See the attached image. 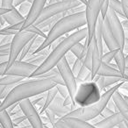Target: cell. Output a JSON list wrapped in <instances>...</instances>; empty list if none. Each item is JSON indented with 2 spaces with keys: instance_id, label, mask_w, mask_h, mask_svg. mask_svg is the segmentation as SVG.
I'll use <instances>...</instances> for the list:
<instances>
[{
  "instance_id": "1",
  "label": "cell",
  "mask_w": 128,
  "mask_h": 128,
  "mask_svg": "<svg viewBox=\"0 0 128 128\" xmlns=\"http://www.w3.org/2000/svg\"><path fill=\"white\" fill-rule=\"evenodd\" d=\"M56 85L51 79L45 78H32V80L20 82L12 89L9 94L2 101L0 104V112H3L11 105L18 104L23 100L44 94Z\"/></svg>"
},
{
  "instance_id": "2",
  "label": "cell",
  "mask_w": 128,
  "mask_h": 128,
  "mask_svg": "<svg viewBox=\"0 0 128 128\" xmlns=\"http://www.w3.org/2000/svg\"><path fill=\"white\" fill-rule=\"evenodd\" d=\"M87 27L80 28L76 32H74L72 34L68 35L54 49H53L50 52V54L44 60V62L31 75L30 78H35V77L51 70L52 68H55L57 64L70 51L72 46L84 40V39L87 38Z\"/></svg>"
},
{
  "instance_id": "3",
  "label": "cell",
  "mask_w": 128,
  "mask_h": 128,
  "mask_svg": "<svg viewBox=\"0 0 128 128\" xmlns=\"http://www.w3.org/2000/svg\"><path fill=\"white\" fill-rule=\"evenodd\" d=\"M86 26V18H85V11L80 12L78 13L66 15L65 17L62 18L46 34V38L44 40L42 45L39 48V49L34 54L40 52L41 50L46 49L50 46L55 40L58 38L62 37L65 34L72 32L74 30H78L81 27Z\"/></svg>"
},
{
  "instance_id": "4",
  "label": "cell",
  "mask_w": 128,
  "mask_h": 128,
  "mask_svg": "<svg viewBox=\"0 0 128 128\" xmlns=\"http://www.w3.org/2000/svg\"><path fill=\"white\" fill-rule=\"evenodd\" d=\"M124 82H121L112 86L110 89L105 90L102 94L100 100L96 104L87 107H76L68 114H67L65 118H74L80 119V120L86 121V122L95 119L98 116H100L103 110L107 106L109 101L112 99L113 94L122 87Z\"/></svg>"
},
{
  "instance_id": "5",
  "label": "cell",
  "mask_w": 128,
  "mask_h": 128,
  "mask_svg": "<svg viewBox=\"0 0 128 128\" xmlns=\"http://www.w3.org/2000/svg\"><path fill=\"white\" fill-rule=\"evenodd\" d=\"M101 96V90L96 82H84L77 85L74 101L76 106L87 107L99 101Z\"/></svg>"
},
{
  "instance_id": "6",
  "label": "cell",
  "mask_w": 128,
  "mask_h": 128,
  "mask_svg": "<svg viewBox=\"0 0 128 128\" xmlns=\"http://www.w3.org/2000/svg\"><path fill=\"white\" fill-rule=\"evenodd\" d=\"M103 2L104 0H87L85 4L86 27L88 30V36L85 39L84 44L87 45V46L95 35L96 26L98 18L100 17V11Z\"/></svg>"
},
{
  "instance_id": "7",
  "label": "cell",
  "mask_w": 128,
  "mask_h": 128,
  "mask_svg": "<svg viewBox=\"0 0 128 128\" xmlns=\"http://www.w3.org/2000/svg\"><path fill=\"white\" fill-rule=\"evenodd\" d=\"M35 36V34L27 32L26 30L20 31L13 36L12 40L11 42V46H10V54L7 60V68L12 65L13 62L18 60V56L23 48H25V46Z\"/></svg>"
},
{
  "instance_id": "8",
  "label": "cell",
  "mask_w": 128,
  "mask_h": 128,
  "mask_svg": "<svg viewBox=\"0 0 128 128\" xmlns=\"http://www.w3.org/2000/svg\"><path fill=\"white\" fill-rule=\"evenodd\" d=\"M82 3L78 0H70V1H60V2L55 3L52 4H46V7L43 9L41 14L36 20L34 25L37 26L43 22L44 20H48L49 18L55 16V15L60 14V13L67 12L70 11L73 8H76L77 6H82Z\"/></svg>"
},
{
  "instance_id": "9",
  "label": "cell",
  "mask_w": 128,
  "mask_h": 128,
  "mask_svg": "<svg viewBox=\"0 0 128 128\" xmlns=\"http://www.w3.org/2000/svg\"><path fill=\"white\" fill-rule=\"evenodd\" d=\"M56 68L60 72V75L64 82V85L67 87V89L68 90V94H70V98L74 101V96H75L76 91L77 89V82L76 80V76L72 73L71 68L67 62L65 57L57 64Z\"/></svg>"
},
{
  "instance_id": "10",
  "label": "cell",
  "mask_w": 128,
  "mask_h": 128,
  "mask_svg": "<svg viewBox=\"0 0 128 128\" xmlns=\"http://www.w3.org/2000/svg\"><path fill=\"white\" fill-rule=\"evenodd\" d=\"M18 106L23 112L24 115L26 118V120L32 128H44V124L40 115L39 112L35 106L32 105L30 99H26L18 103Z\"/></svg>"
},
{
  "instance_id": "11",
  "label": "cell",
  "mask_w": 128,
  "mask_h": 128,
  "mask_svg": "<svg viewBox=\"0 0 128 128\" xmlns=\"http://www.w3.org/2000/svg\"><path fill=\"white\" fill-rule=\"evenodd\" d=\"M104 20H106L112 34L115 37L117 42L120 46L121 49L124 48V29L121 25V21L119 20V18L112 9L109 8L107 14Z\"/></svg>"
},
{
  "instance_id": "12",
  "label": "cell",
  "mask_w": 128,
  "mask_h": 128,
  "mask_svg": "<svg viewBox=\"0 0 128 128\" xmlns=\"http://www.w3.org/2000/svg\"><path fill=\"white\" fill-rule=\"evenodd\" d=\"M38 67L35 65H32L28 62H26L25 60H16L13 62L12 66L6 70L4 76H17L21 77H29L31 75L37 70Z\"/></svg>"
},
{
  "instance_id": "13",
  "label": "cell",
  "mask_w": 128,
  "mask_h": 128,
  "mask_svg": "<svg viewBox=\"0 0 128 128\" xmlns=\"http://www.w3.org/2000/svg\"><path fill=\"white\" fill-rule=\"evenodd\" d=\"M48 0H32L31 10L26 18L25 21L22 23L21 30H25L29 26L34 25L41 14L43 9L46 7Z\"/></svg>"
},
{
  "instance_id": "14",
  "label": "cell",
  "mask_w": 128,
  "mask_h": 128,
  "mask_svg": "<svg viewBox=\"0 0 128 128\" xmlns=\"http://www.w3.org/2000/svg\"><path fill=\"white\" fill-rule=\"evenodd\" d=\"M102 36H103V41L104 42V44L106 45L109 51L121 49L120 46H119L118 43L117 42L115 37H114L113 34H112V31H110V27H109L108 24H107V22L105 20H103Z\"/></svg>"
},
{
  "instance_id": "15",
  "label": "cell",
  "mask_w": 128,
  "mask_h": 128,
  "mask_svg": "<svg viewBox=\"0 0 128 128\" xmlns=\"http://www.w3.org/2000/svg\"><path fill=\"white\" fill-rule=\"evenodd\" d=\"M63 100L64 98H62L60 95H57L55 96L54 100L52 102V104L49 105L48 109L54 114L55 116L58 117V118H63L70 113L71 110H73L74 109L70 108V107H65L63 105Z\"/></svg>"
},
{
  "instance_id": "16",
  "label": "cell",
  "mask_w": 128,
  "mask_h": 128,
  "mask_svg": "<svg viewBox=\"0 0 128 128\" xmlns=\"http://www.w3.org/2000/svg\"><path fill=\"white\" fill-rule=\"evenodd\" d=\"M124 120V118L119 112H115L112 115L104 118L93 124L96 128H115L118 126V124H120Z\"/></svg>"
},
{
  "instance_id": "17",
  "label": "cell",
  "mask_w": 128,
  "mask_h": 128,
  "mask_svg": "<svg viewBox=\"0 0 128 128\" xmlns=\"http://www.w3.org/2000/svg\"><path fill=\"white\" fill-rule=\"evenodd\" d=\"M96 76H112V77H118V78L124 79L126 82H128V77L126 75H123L120 73L118 68H115L112 67L110 64H106L102 62V65L98 70Z\"/></svg>"
},
{
  "instance_id": "18",
  "label": "cell",
  "mask_w": 128,
  "mask_h": 128,
  "mask_svg": "<svg viewBox=\"0 0 128 128\" xmlns=\"http://www.w3.org/2000/svg\"><path fill=\"white\" fill-rule=\"evenodd\" d=\"M59 123L65 126L67 128H96L94 124H90L89 122L82 121L74 118H60L57 119Z\"/></svg>"
},
{
  "instance_id": "19",
  "label": "cell",
  "mask_w": 128,
  "mask_h": 128,
  "mask_svg": "<svg viewBox=\"0 0 128 128\" xmlns=\"http://www.w3.org/2000/svg\"><path fill=\"white\" fill-rule=\"evenodd\" d=\"M112 100L117 107L118 112H119L124 120L128 122V105L124 101L123 94L119 92V90H117L112 96Z\"/></svg>"
},
{
  "instance_id": "20",
  "label": "cell",
  "mask_w": 128,
  "mask_h": 128,
  "mask_svg": "<svg viewBox=\"0 0 128 128\" xmlns=\"http://www.w3.org/2000/svg\"><path fill=\"white\" fill-rule=\"evenodd\" d=\"M96 38V37H95ZM102 65V54H100L99 50L98 48L96 40H95V44L93 46L92 52V68H91V81L95 78V76L98 74L100 67Z\"/></svg>"
},
{
  "instance_id": "21",
  "label": "cell",
  "mask_w": 128,
  "mask_h": 128,
  "mask_svg": "<svg viewBox=\"0 0 128 128\" xmlns=\"http://www.w3.org/2000/svg\"><path fill=\"white\" fill-rule=\"evenodd\" d=\"M3 18L6 20V24H8V26H13L18 24L20 22H24L26 20L25 17H23L20 12H18V9L15 7H13L9 12H7L6 14L3 15Z\"/></svg>"
},
{
  "instance_id": "22",
  "label": "cell",
  "mask_w": 128,
  "mask_h": 128,
  "mask_svg": "<svg viewBox=\"0 0 128 128\" xmlns=\"http://www.w3.org/2000/svg\"><path fill=\"white\" fill-rule=\"evenodd\" d=\"M35 78H40V79H51L53 82H54L55 84L58 85V84H62V85H64V82L62 79V76L60 75V72L58 71V70L56 68V67L54 68H52L51 70L46 72V73L42 74V75L39 76L35 77Z\"/></svg>"
},
{
  "instance_id": "23",
  "label": "cell",
  "mask_w": 128,
  "mask_h": 128,
  "mask_svg": "<svg viewBox=\"0 0 128 128\" xmlns=\"http://www.w3.org/2000/svg\"><path fill=\"white\" fill-rule=\"evenodd\" d=\"M58 95V90H57V88L56 86L52 89H50L49 90H48L46 93H45V98H44V104H43V106L41 108V110H40V115L42 113H44L45 110L46 109H48L49 105L52 104V102L54 100L55 96Z\"/></svg>"
},
{
  "instance_id": "24",
  "label": "cell",
  "mask_w": 128,
  "mask_h": 128,
  "mask_svg": "<svg viewBox=\"0 0 128 128\" xmlns=\"http://www.w3.org/2000/svg\"><path fill=\"white\" fill-rule=\"evenodd\" d=\"M102 26H103V18L101 16L98 18V24L96 26V32H95V37H96V44L99 50L100 54L103 55L104 54V44H103V36H102Z\"/></svg>"
},
{
  "instance_id": "25",
  "label": "cell",
  "mask_w": 128,
  "mask_h": 128,
  "mask_svg": "<svg viewBox=\"0 0 128 128\" xmlns=\"http://www.w3.org/2000/svg\"><path fill=\"white\" fill-rule=\"evenodd\" d=\"M24 77L17 76H4L0 77V86H15L23 82Z\"/></svg>"
},
{
  "instance_id": "26",
  "label": "cell",
  "mask_w": 128,
  "mask_h": 128,
  "mask_svg": "<svg viewBox=\"0 0 128 128\" xmlns=\"http://www.w3.org/2000/svg\"><path fill=\"white\" fill-rule=\"evenodd\" d=\"M70 52L71 54H73L77 59L84 60V57L86 55V52H87V45L82 44V42H79L77 44L74 45Z\"/></svg>"
},
{
  "instance_id": "27",
  "label": "cell",
  "mask_w": 128,
  "mask_h": 128,
  "mask_svg": "<svg viewBox=\"0 0 128 128\" xmlns=\"http://www.w3.org/2000/svg\"><path fill=\"white\" fill-rule=\"evenodd\" d=\"M114 60L115 63L118 67V70L120 71V73H122L123 75H124V70H126V55L123 51V49H118L117 52V54H115L114 57Z\"/></svg>"
},
{
  "instance_id": "28",
  "label": "cell",
  "mask_w": 128,
  "mask_h": 128,
  "mask_svg": "<svg viewBox=\"0 0 128 128\" xmlns=\"http://www.w3.org/2000/svg\"><path fill=\"white\" fill-rule=\"evenodd\" d=\"M76 80L77 85L78 84H82L84 82H91V72L90 70H89L85 66H82L81 70L79 71L78 75L76 77Z\"/></svg>"
},
{
  "instance_id": "29",
  "label": "cell",
  "mask_w": 128,
  "mask_h": 128,
  "mask_svg": "<svg viewBox=\"0 0 128 128\" xmlns=\"http://www.w3.org/2000/svg\"><path fill=\"white\" fill-rule=\"evenodd\" d=\"M0 128H14L11 116L6 110L0 112Z\"/></svg>"
},
{
  "instance_id": "30",
  "label": "cell",
  "mask_w": 128,
  "mask_h": 128,
  "mask_svg": "<svg viewBox=\"0 0 128 128\" xmlns=\"http://www.w3.org/2000/svg\"><path fill=\"white\" fill-rule=\"evenodd\" d=\"M109 6H110V9H112L118 16H120L122 18H126L120 0H109Z\"/></svg>"
},
{
  "instance_id": "31",
  "label": "cell",
  "mask_w": 128,
  "mask_h": 128,
  "mask_svg": "<svg viewBox=\"0 0 128 128\" xmlns=\"http://www.w3.org/2000/svg\"><path fill=\"white\" fill-rule=\"evenodd\" d=\"M31 6H32V4H31L29 1L28 2H25L18 6V11L22 16L26 18V16L28 15L29 12H30V10H31Z\"/></svg>"
},
{
  "instance_id": "32",
  "label": "cell",
  "mask_w": 128,
  "mask_h": 128,
  "mask_svg": "<svg viewBox=\"0 0 128 128\" xmlns=\"http://www.w3.org/2000/svg\"><path fill=\"white\" fill-rule=\"evenodd\" d=\"M118 50H112V51H108L106 53H104L103 55H102V62L104 63H106V64H109L110 63L112 60L114 59L115 57V54H117Z\"/></svg>"
},
{
  "instance_id": "33",
  "label": "cell",
  "mask_w": 128,
  "mask_h": 128,
  "mask_svg": "<svg viewBox=\"0 0 128 128\" xmlns=\"http://www.w3.org/2000/svg\"><path fill=\"white\" fill-rule=\"evenodd\" d=\"M17 32L18 31L15 30L12 26H8L0 29V36H14Z\"/></svg>"
},
{
  "instance_id": "34",
  "label": "cell",
  "mask_w": 128,
  "mask_h": 128,
  "mask_svg": "<svg viewBox=\"0 0 128 128\" xmlns=\"http://www.w3.org/2000/svg\"><path fill=\"white\" fill-rule=\"evenodd\" d=\"M82 66H84V60H80V59H76V62H74V64L71 66V71L76 77V76L78 75L79 71L81 70V68H82Z\"/></svg>"
},
{
  "instance_id": "35",
  "label": "cell",
  "mask_w": 128,
  "mask_h": 128,
  "mask_svg": "<svg viewBox=\"0 0 128 128\" xmlns=\"http://www.w3.org/2000/svg\"><path fill=\"white\" fill-rule=\"evenodd\" d=\"M25 30L27 31V32H32V34H35V35H37V36H40V37H43V38H45V39L46 38V34H44V32H43L42 31L40 30V29L38 28V27L36 26L34 24V25L29 26L26 27Z\"/></svg>"
},
{
  "instance_id": "36",
  "label": "cell",
  "mask_w": 128,
  "mask_h": 128,
  "mask_svg": "<svg viewBox=\"0 0 128 128\" xmlns=\"http://www.w3.org/2000/svg\"><path fill=\"white\" fill-rule=\"evenodd\" d=\"M44 113L46 114L45 116H46V118H48V121H49V124H51V126L53 127V126L55 124V122H56L57 119H58V118H56V116H55L53 112H52L51 110H49V109H46V110H45Z\"/></svg>"
},
{
  "instance_id": "37",
  "label": "cell",
  "mask_w": 128,
  "mask_h": 128,
  "mask_svg": "<svg viewBox=\"0 0 128 128\" xmlns=\"http://www.w3.org/2000/svg\"><path fill=\"white\" fill-rule=\"evenodd\" d=\"M12 124H13V126H14V127L22 126V124H23L24 122L27 121L26 118V116L24 115V113L22 114V115L18 116V117L12 118Z\"/></svg>"
},
{
  "instance_id": "38",
  "label": "cell",
  "mask_w": 128,
  "mask_h": 128,
  "mask_svg": "<svg viewBox=\"0 0 128 128\" xmlns=\"http://www.w3.org/2000/svg\"><path fill=\"white\" fill-rule=\"evenodd\" d=\"M56 88H57V90H58V95H60L62 98H65L68 96H70V94H68V90L65 85L58 84V85H56Z\"/></svg>"
},
{
  "instance_id": "39",
  "label": "cell",
  "mask_w": 128,
  "mask_h": 128,
  "mask_svg": "<svg viewBox=\"0 0 128 128\" xmlns=\"http://www.w3.org/2000/svg\"><path fill=\"white\" fill-rule=\"evenodd\" d=\"M10 46H11V44L0 45V58H1V57H8L9 56Z\"/></svg>"
},
{
  "instance_id": "40",
  "label": "cell",
  "mask_w": 128,
  "mask_h": 128,
  "mask_svg": "<svg viewBox=\"0 0 128 128\" xmlns=\"http://www.w3.org/2000/svg\"><path fill=\"white\" fill-rule=\"evenodd\" d=\"M109 8H110V6H109V0H104V2L101 6V11H100V16H101V18L103 20L106 16Z\"/></svg>"
},
{
  "instance_id": "41",
  "label": "cell",
  "mask_w": 128,
  "mask_h": 128,
  "mask_svg": "<svg viewBox=\"0 0 128 128\" xmlns=\"http://www.w3.org/2000/svg\"><path fill=\"white\" fill-rule=\"evenodd\" d=\"M65 59H66V60H67V62L68 63V65L70 66V68H71V66L73 65L74 62H76V60L77 58L73 54H71L70 52H68V53L65 55Z\"/></svg>"
},
{
  "instance_id": "42",
  "label": "cell",
  "mask_w": 128,
  "mask_h": 128,
  "mask_svg": "<svg viewBox=\"0 0 128 128\" xmlns=\"http://www.w3.org/2000/svg\"><path fill=\"white\" fill-rule=\"evenodd\" d=\"M114 113H115V112H114V110H110V108H108V107L106 106L103 110V112H101V114H100V117H101L102 119H103V118H104L109 117V116L112 115V114H114Z\"/></svg>"
},
{
  "instance_id": "43",
  "label": "cell",
  "mask_w": 128,
  "mask_h": 128,
  "mask_svg": "<svg viewBox=\"0 0 128 128\" xmlns=\"http://www.w3.org/2000/svg\"><path fill=\"white\" fill-rule=\"evenodd\" d=\"M120 1H121V4H122L124 18L128 20V0H120Z\"/></svg>"
},
{
  "instance_id": "44",
  "label": "cell",
  "mask_w": 128,
  "mask_h": 128,
  "mask_svg": "<svg viewBox=\"0 0 128 128\" xmlns=\"http://www.w3.org/2000/svg\"><path fill=\"white\" fill-rule=\"evenodd\" d=\"M13 36H3L1 40H0V45H7L11 44Z\"/></svg>"
},
{
  "instance_id": "45",
  "label": "cell",
  "mask_w": 128,
  "mask_h": 128,
  "mask_svg": "<svg viewBox=\"0 0 128 128\" xmlns=\"http://www.w3.org/2000/svg\"><path fill=\"white\" fill-rule=\"evenodd\" d=\"M6 70H7V62L0 63V77L4 76Z\"/></svg>"
},
{
  "instance_id": "46",
  "label": "cell",
  "mask_w": 128,
  "mask_h": 128,
  "mask_svg": "<svg viewBox=\"0 0 128 128\" xmlns=\"http://www.w3.org/2000/svg\"><path fill=\"white\" fill-rule=\"evenodd\" d=\"M12 2H13V0H3L2 7L7 8V9H12L13 8Z\"/></svg>"
},
{
  "instance_id": "47",
  "label": "cell",
  "mask_w": 128,
  "mask_h": 128,
  "mask_svg": "<svg viewBox=\"0 0 128 128\" xmlns=\"http://www.w3.org/2000/svg\"><path fill=\"white\" fill-rule=\"evenodd\" d=\"M30 2L31 0H13V2H12V6H13V7H15V8H17L18 6H20L21 4H23V3H25V2Z\"/></svg>"
},
{
  "instance_id": "48",
  "label": "cell",
  "mask_w": 128,
  "mask_h": 128,
  "mask_svg": "<svg viewBox=\"0 0 128 128\" xmlns=\"http://www.w3.org/2000/svg\"><path fill=\"white\" fill-rule=\"evenodd\" d=\"M117 128H128V122L126 120L122 121L120 124H118Z\"/></svg>"
},
{
  "instance_id": "49",
  "label": "cell",
  "mask_w": 128,
  "mask_h": 128,
  "mask_svg": "<svg viewBox=\"0 0 128 128\" xmlns=\"http://www.w3.org/2000/svg\"><path fill=\"white\" fill-rule=\"evenodd\" d=\"M12 9H7V8H4V7H0V17L3 16V15L6 14L7 12H9Z\"/></svg>"
},
{
  "instance_id": "50",
  "label": "cell",
  "mask_w": 128,
  "mask_h": 128,
  "mask_svg": "<svg viewBox=\"0 0 128 128\" xmlns=\"http://www.w3.org/2000/svg\"><path fill=\"white\" fill-rule=\"evenodd\" d=\"M123 51H124V52H127V53H128V39H124Z\"/></svg>"
},
{
  "instance_id": "51",
  "label": "cell",
  "mask_w": 128,
  "mask_h": 128,
  "mask_svg": "<svg viewBox=\"0 0 128 128\" xmlns=\"http://www.w3.org/2000/svg\"><path fill=\"white\" fill-rule=\"evenodd\" d=\"M62 0H48V4H55V3L60 2Z\"/></svg>"
},
{
  "instance_id": "52",
  "label": "cell",
  "mask_w": 128,
  "mask_h": 128,
  "mask_svg": "<svg viewBox=\"0 0 128 128\" xmlns=\"http://www.w3.org/2000/svg\"><path fill=\"white\" fill-rule=\"evenodd\" d=\"M14 128H32V126H31L30 124H26V126H20Z\"/></svg>"
},
{
  "instance_id": "53",
  "label": "cell",
  "mask_w": 128,
  "mask_h": 128,
  "mask_svg": "<svg viewBox=\"0 0 128 128\" xmlns=\"http://www.w3.org/2000/svg\"><path fill=\"white\" fill-rule=\"evenodd\" d=\"M4 87H6V86H0V99H1V96H2V94H3Z\"/></svg>"
},
{
  "instance_id": "54",
  "label": "cell",
  "mask_w": 128,
  "mask_h": 128,
  "mask_svg": "<svg viewBox=\"0 0 128 128\" xmlns=\"http://www.w3.org/2000/svg\"><path fill=\"white\" fill-rule=\"evenodd\" d=\"M126 66L128 68V54L127 55H126Z\"/></svg>"
},
{
  "instance_id": "55",
  "label": "cell",
  "mask_w": 128,
  "mask_h": 128,
  "mask_svg": "<svg viewBox=\"0 0 128 128\" xmlns=\"http://www.w3.org/2000/svg\"><path fill=\"white\" fill-rule=\"evenodd\" d=\"M124 75L128 77V68L127 67H126V70H124Z\"/></svg>"
},
{
  "instance_id": "56",
  "label": "cell",
  "mask_w": 128,
  "mask_h": 128,
  "mask_svg": "<svg viewBox=\"0 0 128 128\" xmlns=\"http://www.w3.org/2000/svg\"><path fill=\"white\" fill-rule=\"evenodd\" d=\"M78 1H80L82 4H86V3H87V0H78Z\"/></svg>"
},
{
  "instance_id": "57",
  "label": "cell",
  "mask_w": 128,
  "mask_h": 128,
  "mask_svg": "<svg viewBox=\"0 0 128 128\" xmlns=\"http://www.w3.org/2000/svg\"><path fill=\"white\" fill-rule=\"evenodd\" d=\"M2 4H3V0H0V7H2Z\"/></svg>"
},
{
  "instance_id": "58",
  "label": "cell",
  "mask_w": 128,
  "mask_h": 128,
  "mask_svg": "<svg viewBox=\"0 0 128 128\" xmlns=\"http://www.w3.org/2000/svg\"><path fill=\"white\" fill-rule=\"evenodd\" d=\"M44 128H50V127H48V126H46V124H44Z\"/></svg>"
},
{
  "instance_id": "59",
  "label": "cell",
  "mask_w": 128,
  "mask_h": 128,
  "mask_svg": "<svg viewBox=\"0 0 128 128\" xmlns=\"http://www.w3.org/2000/svg\"><path fill=\"white\" fill-rule=\"evenodd\" d=\"M62 1H70V0H62Z\"/></svg>"
},
{
  "instance_id": "60",
  "label": "cell",
  "mask_w": 128,
  "mask_h": 128,
  "mask_svg": "<svg viewBox=\"0 0 128 128\" xmlns=\"http://www.w3.org/2000/svg\"><path fill=\"white\" fill-rule=\"evenodd\" d=\"M1 103H2V101H1V99H0V104H1Z\"/></svg>"
}]
</instances>
